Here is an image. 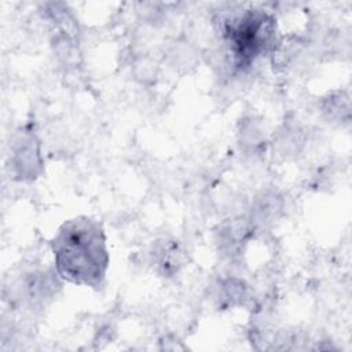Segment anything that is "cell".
<instances>
[{
  "label": "cell",
  "mask_w": 352,
  "mask_h": 352,
  "mask_svg": "<svg viewBox=\"0 0 352 352\" xmlns=\"http://www.w3.org/2000/svg\"><path fill=\"white\" fill-rule=\"evenodd\" d=\"M51 248L58 275L70 283L99 287L109 267L106 235L99 221L80 216L65 221Z\"/></svg>",
  "instance_id": "obj_1"
},
{
  "label": "cell",
  "mask_w": 352,
  "mask_h": 352,
  "mask_svg": "<svg viewBox=\"0 0 352 352\" xmlns=\"http://www.w3.org/2000/svg\"><path fill=\"white\" fill-rule=\"evenodd\" d=\"M224 36L238 67L249 66L275 43V22L263 10H245L224 22Z\"/></svg>",
  "instance_id": "obj_2"
},
{
  "label": "cell",
  "mask_w": 352,
  "mask_h": 352,
  "mask_svg": "<svg viewBox=\"0 0 352 352\" xmlns=\"http://www.w3.org/2000/svg\"><path fill=\"white\" fill-rule=\"evenodd\" d=\"M14 150V166L21 179H33L40 168L38 146L34 138L23 136Z\"/></svg>",
  "instance_id": "obj_3"
}]
</instances>
